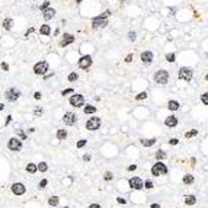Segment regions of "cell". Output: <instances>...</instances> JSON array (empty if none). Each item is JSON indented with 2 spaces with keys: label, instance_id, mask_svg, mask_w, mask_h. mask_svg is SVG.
<instances>
[{
  "label": "cell",
  "instance_id": "obj_1",
  "mask_svg": "<svg viewBox=\"0 0 208 208\" xmlns=\"http://www.w3.org/2000/svg\"><path fill=\"white\" fill-rule=\"evenodd\" d=\"M169 170H167V166L162 162H157L156 164H153L151 167V175L153 176H160V175H166Z\"/></svg>",
  "mask_w": 208,
  "mask_h": 208
},
{
  "label": "cell",
  "instance_id": "obj_2",
  "mask_svg": "<svg viewBox=\"0 0 208 208\" xmlns=\"http://www.w3.org/2000/svg\"><path fill=\"white\" fill-rule=\"evenodd\" d=\"M178 76H179L181 80L191 82L192 77H194V71H192V69H189V67H181V69H179V73H178Z\"/></svg>",
  "mask_w": 208,
  "mask_h": 208
},
{
  "label": "cell",
  "instance_id": "obj_3",
  "mask_svg": "<svg viewBox=\"0 0 208 208\" xmlns=\"http://www.w3.org/2000/svg\"><path fill=\"white\" fill-rule=\"evenodd\" d=\"M169 80V73L166 70H159L156 71V74H154V82L159 83V84H166Z\"/></svg>",
  "mask_w": 208,
  "mask_h": 208
},
{
  "label": "cell",
  "instance_id": "obj_4",
  "mask_svg": "<svg viewBox=\"0 0 208 208\" xmlns=\"http://www.w3.org/2000/svg\"><path fill=\"white\" fill-rule=\"evenodd\" d=\"M47 71H48V63L47 61H39V63H37L33 66V73L38 74V76H42Z\"/></svg>",
  "mask_w": 208,
  "mask_h": 208
},
{
  "label": "cell",
  "instance_id": "obj_5",
  "mask_svg": "<svg viewBox=\"0 0 208 208\" xmlns=\"http://www.w3.org/2000/svg\"><path fill=\"white\" fill-rule=\"evenodd\" d=\"M5 96H6V99L9 100V102H15V100H18V99L21 98V92L18 90V89H15V88H10V89H7L5 92Z\"/></svg>",
  "mask_w": 208,
  "mask_h": 208
},
{
  "label": "cell",
  "instance_id": "obj_6",
  "mask_svg": "<svg viewBox=\"0 0 208 208\" xmlns=\"http://www.w3.org/2000/svg\"><path fill=\"white\" fill-rule=\"evenodd\" d=\"M100 118H90V120L86 122V130H89V131H96V130H99V127H100Z\"/></svg>",
  "mask_w": 208,
  "mask_h": 208
},
{
  "label": "cell",
  "instance_id": "obj_7",
  "mask_svg": "<svg viewBox=\"0 0 208 208\" xmlns=\"http://www.w3.org/2000/svg\"><path fill=\"white\" fill-rule=\"evenodd\" d=\"M7 148L12 150V151H19L21 148H22V141L19 140V138H10L9 141H7Z\"/></svg>",
  "mask_w": 208,
  "mask_h": 208
},
{
  "label": "cell",
  "instance_id": "obj_8",
  "mask_svg": "<svg viewBox=\"0 0 208 208\" xmlns=\"http://www.w3.org/2000/svg\"><path fill=\"white\" fill-rule=\"evenodd\" d=\"M108 25V19L106 18H102V16H96L93 19L92 22V28L93 29H98V28H105Z\"/></svg>",
  "mask_w": 208,
  "mask_h": 208
},
{
  "label": "cell",
  "instance_id": "obj_9",
  "mask_svg": "<svg viewBox=\"0 0 208 208\" xmlns=\"http://www.w3.org/2000/svg\"><path fill=\"white\" fill-rule=\"evenodd\" d=\"M83 104H84V98L82 95H73L70 98V105L74 108H80V106H83Z\"/></svg>",
  "mask_w": 208,
  "mask_h": 208
},
{
  "label": "cell",
  "instance_id": "obj_10",
  "mask_svg": "<svg viewBox=\"0 0 208 208\" xmlns=\"http://www.w3.org/2000/svg\"><path fill=\"white\" fill-rule=\"evenodd\" d=\"M92 63H93V60H92V57H90V55H83L82 58L79 60V67H80V69H84V70H88L89 67L92 66Z\"/></svg>",
  "mask_w": 208,
  "mask_h": 208
},
{
  "label": "cell",
  "instance_id": "obj_11",
  "mask_svg": "<svg viewBox=\"0 0 208 208\" xmlns=\"http://www.w3.org/2000/svg\"><path fill=\"white\" fill-rule=\"evenodd\" d=\"M63 121H64V124L66 125H74L77 121V116L73 114V112H66L64 116H63Z\"/></svg>",
  "mask_w": 208,
  "mask_h": 208
},
{
  "label": "cell",
  "instance_id": "obj_12",
  "mask_svg": "<svg viewBox=\"0 0 208 208\" xmlns=\"http://www.w3.org/2000/svg\"><path fill=\"white\" fill-rule=\"evenodd\" d=\"M130 186H131L132 189H143V186H144V183H143V181L140 179V178H137V176H134V178H131L130 179Z\"/></svg>",
  "mask_w": 208,
  "mask_h": 208
},
{
  "label": "cell",
  "instance_id": "obj_13",
  "mask_svg": "<svg viewBox=\"0 0 208 208\" xmlns=\"http://www.w3.org/2000/svg\"><path fill=\"white\" fill-rule=\"evenodd\" d=\"M26 191V188L23 183H13L12 185V192L15 194V195H23Z\"/></svg>",
  "mask_w": 208,
  "mask_h": 208
},
{
  "label": "cell",
  "instance_id": "obj_14",
  "mask_svg": "<svg viewBox=\"0 0 208 208\" xmlns=\"http://www.w3.org/2000/svg\"><path fill=\"white\" fill-rule=\"evenodd\" d=\"M141 61L144 64H150L153 61V53L151 51H144L141 53Z\"/></svg>",
  "mask_w": 208,
  "mask_h": 208
},
{
  "label": "cell",
  "instance_id": "obj_15",
  "mask_svg": "<svg viewBox=\"0 0 208 208\" xmlns=\"http://www.w3.org/2000/svg\"><path fill=\"white\" fill-rule=\"evenodd\" d=\"M74 41V37L71 35V33H64L63 35V39H61V42H60V45L61 47H67L69 44H71Z\"/></svg>",
  "mask_w": 208,
  "mask_h": 208
},
{
  "label": "cell",
  "instance_id": "obj_16",
  "mask_svg": "<svg viewBox=\"0 0 208 208\" xmlns=\"http://www.w3.org/2000/svg\"><path fill=\"white\" fill-rule=\"evenodd\" d=\"M164 125L166 127H176L178 125V118L175 115H169L164 120Z\"/></svg>",
  "mask_w": 208,
  "mask_h": 208
},
{
  "label": "cell",
  "instance_id": "obj_17",
  "mask_svg": "<svg viewBox=\"0 0 208 208\" xmlns=\"http://www.w3.org/2000/svg\"><path fill=\"white\" fill-rule=\"evenodd\" d=\"M44 19H47V21H49V19H53V18L55 16V10L54 9H51V7H48V9H45L44 10Z\"/></svg>",
  "mask_w": 208,
  "mask_h": 208
},
{
  "label": "cell",
  "instance_id": "obj_18",
  "mask_svg": "<svg viewBox=\"0 0 208 208\" xmlns=\"http://www.w3.org/2000/svg\"><path fill=\"white\" fill-rule=\"evenodd\" d=\"M140 141H141V144L144 146V147H151L157 140H156V138H141Z\"/></svg>",
  "mask_w": 208,
  "mask_h": 208
},
{
  "label": "cell",
  "instance_id": "obj_19",
  "mask_svg": "<svg viewBox=\"0 0 208 208\" xmlns=\"http://www.w3.org/2000/svg\"><path fill=\"white\" fill-rule=\"evenodd\" d=\"M185 204L186 205H194V204H197V197H194V195H186Z\"/></svg>",
  "mask_w": 208,
  "mask_h": 208
},
{
  "label": "cell",
  "instance_id": "obj_20",
  "mask_svg": "<svg viewBox=\"0 0 208 208\" xmlns=\"http://www.w3.org/2000/svg\"><path fill=\"white\" fill-rule=\"evenodd\" d=\"M167 108H169L170 111H178L179 109V102H178V100H169Z\"/></svg>",
  "mask_w": 208,
  "mask_h": 208
},
{
  "label": "cell",
  "instance_id": "obj_21",
  "mask_svg": "<svg viewBox=\"0 0 208 208\" xmlns=\"http://www.w3.org/2000/svg\"><path fill=\"white\" fill-rule=\"evenodd\" d=\"M194 181H195V178H194L192 175L183 176V183H185V185H191V183H194Z\"/></svg>",
  "mask_w": 208,
  "mask_h": 208
},
{
  "label": "cell",
  "instance_id": "obj_22",
  "mask_svg": "<svg viewBox=\"0 0 208 208\" xmlns=\"http://www.w3.org/2000/svg\"><path fill=\"white\" fill-rule=\"evenodd\" d=\"M57 138L61 140V141H63V140H66L67 138V131L66 130H58V131H57Z\"/></svg>",
  "mask_w": 208,
  "mask_h": 208
},
{
  "label": "cell",
  "instance_id": "obj_23",
  "mask_svg": "<svg viewBox=\"0 0 208 208\" xmlns=\"http://www.w3.org/2000/svg\"><path fill=\"white\" fill-rule=\"evenodd\" d=\"M12 26H13V21H12V19H5V21H3V28H5L6 31L12 29Z\"/></svg>",
  "mask_w": 208,
  "mask_h": 208
},
{
  "label": "cell",
  "instance_id": "obj_24",
  "mask_svg": "<svg viewBox=\"0 0 208 208\" xmlns=\"http://www.w3.org/2000/svg\"><path fill=\"white\" fill-rule=\"evenodd\" d=\"M58 202H60V198H58V197H51L48 199V204L51 205V207H57V205H58Z\"/></svg>",
  "mask_w": 208,
  "mask_h": 208
},
{
  "label": "cell",
  "instance_id": "obj_25",
  "mask_svg": "<svg viewBox=\"0 0 208 208\" xmlns=\"http://www.w3.org/2000/svg\"><path fill=\"white\" fill-rule=\"evenodd\" d=\"M84 114L88 115V114H95L96 112V106H92V105H88V106H84Z\"/></svg>",
  "mask_w": 208,
  "mask_h": 208
},
{
  "label": "cell",
  "instance_id": "obj_26",
  "mask_svg": "<svg viewBox=\"0 0 208 208\" xmlns=\"http://www.w3.org/2000/svg\"><path fill=\"white\" fill-rule=\"evenodd\" d=\"M38 170V166L37 164H33V163H29L26 166V172H29V173H35Z\"/></svg>",
  "mask_w": 208,
  "mask_h": 208
},
{
  "label": "cell",
  "instance_id": "obj_27",
  "mask_svg": "<svg viewBox=\"0 0 208 208\" xmlns=\"http://www.w3.org/2000/svg\"><path fill=\"white\" fill-rule=\"evenodd\" d=\"M39 32L42 33V35H49L51 29H49L48 25H42V26H41V29H39Z\"/></svg>",
  "mask_w": 208,
  "mask_h": 208
},
{
  "label": "cell",
  "instance_id": "obj_28",
  "mask_svg": "<svg viewBox=\"0 0 208 208\" xmlns=\"http://www.w3.org/2000/svg\"><path fill=\"white\" fill-rule=\"evenodd\" d=\"M156 159H159V160L166 159V153H164L163 150H157L156 151Z\"/></svg>",
  "mask_w": 208,
  "mask_h": 208
},
{
  "label": "cell",
  "instance_id": "obj_29",
  "mask_svg": "<svg viewBox=\"0 0 208 208\" xmlns=\"http://www.w3.org/2000/svg\"><path fill=\"white\" fill-rule=\"evenodd\" d=\"M47 169H48V164L45 163V162H41V163L38 164V170H39V172H47Z\"/></svg>",
  "mask_w": 208,
  "mask_h": 208
},
{
  "label": "cell",
  "instance_id": "obj_30",
  "mask_svg": "<svg viewBox=\"0 0 208 208\" xmlns=\"http://www.w3.org/2000/svg\"><path fill=\"white\" fill-rule=\"evenodd\" d=\"M77 79H79V74H77V73H70V74H69V82H76Z\"/></svg>",
  "mask_w": 208,
  "mask_h": 208
},
{
  "label": "cell",
  "instance_id": "obj_31",
  "mask_svg": "<svg viewBox=\"0 0 208 208\" xmlns=\"http://www.w3.org/2000/svg\"><path fill=\"white\" fill-rule=\"evenodd\" d=\"M197 134H198L197 130H192V131H188V132H186V134H185V137H186V138H191V137H195Z\"/></svg>",
  "mask_w": 208,
  "mask_h": 208
},
{
  "label": "cell",
  "instance_id": "obj_32",
  "mask_svg": "<svg viewBox=\"0 0 208 208\" xmlns=\"http://www.w3.org/2000/svg\"><path fill=\"white\" fill-rule=\"evenodd\" d=\"M112 178H114V175L111 173V172H105V175H104V181H112Z\"/></svg>",
  "mask_w": 208,
  "mask_h": 208
},
{
  "label": "cell",
  "instance_id": "obj_33",
  "mask_svg": "<svg viewBox=\"0 0 208 208\" xmlns=\"http://www.w3.org/2000/svg\"><path fill=\"white\" fill-rule=\"evenodd\" d=\"M146 98H147V93H146V92L138 93L137 96H135V99H137V100H141V99H146Z\"/></svg>",
  "mask_w": 208,
  "mask_h": 208
},
{
  "label": "cell",
  "instance_id": "obj_34",
  "mask_svg": "<svg viewBox=\"0 0 208 208\" xmlns=\"http://www.w3.org/2000/svg\"><path fill=\"white\" fill-rule=\"evenodd\" d=\"M201 100H202L204 105H208V92H205L202 96H201Z\"/></svg>",
  "mask_w": 208,
  "mask_h": 208
},
{
  "label": "cell",
  "instance_id": "obj_35",
  "mask_svg": "<svg viewBox=\"0 0 208 208\" xmlns=\"http://www.w3.org/2000/svg\"><path fill=\"white\" fill-rule=\"evenodd\" d=\"M166 60L169 61V63H175V54L172 53V54H167L166 55Z\"/></svg>",
  "mask_w": 208,
  "mask_h": 208
},
{
  "label": "cell",
  "instance_id": "obj_36",
  "mask_svg": "<svg viewBox=\"0 0 208 208\" xmlns=\"http://www.w3.org/2000/svg\"><path fill=\"white\" fill-rule=\"evenodd\" d=\"M128 39H130V41H135V39H137V33L135 32H128Z\"/></svg>",
  "mask_w": 208,
  "mask_h": 208
},
{
  "label": "cell",
  "instance_id": "obj_37",
  "mask_svg": "<svg viewBox=\"0 0 208 208\" xmlns=\"http://www.w3.org/2000/svg\"><path fill=\"white\" fill-rule=\"evenodd\" d=\"M48 6H49V2H48V0H45L44 3H42V5H41V7H39V9H41V10L44 12L45 9H48Z\"/></svg>",
  "mask_w": 208,
  "mask_h": 208
},
{
  "label": "cell",
  "instance_id": "obj_38",
  "mask_svg": "<svg viewBox=\"0 0 208 208\" xmlns=\"http://www.w3.org/2000/svg\"><path fill=\"white\" fill-rule=\"evenodd\" d=\"M86 140H79V143H77V147L79 148H82V147H84V146H86Z\"/></svg>",
  "mask_w": 208,
  "mask_h": 208
},
{
  "label": "cell",
  "instance_id": "obj_39",
  "mask_svg": "<svg viewBox=\"0 0 208 208\" xmlns=\"http://www.w3.org/2000/svg\"><path fill=\"white\" fill-rule=\"evenodd\" d=\"M42 112H44V111H42V108H35V111H33V114H35V115H42Z\"/></svg>",
  "mask_w": 208,
  "mask_h": 208
},
{
  "label": "cell",
  "instance_id": "obj_40",
  "mask_svg": "<svg viewBox=\"0 0 208 208\" xmlns=\"http://www.w3.org/2000/svg\"><path fill=\"white\" fill-rule=\"evenodd\" d=\"M144 185H146V189H151V188H153V182H151V181H146V183H144Z\"/></svg>",
  "mask_w": 208,
  "mask_h": 208
},
{
  "label": "cell",
  "instance_id": "obj_41",
  "mask_svg": "<svg viewBox=\"0 0 208 208\" xmlns=\"http://www.w3.org/2000/svg\"><path fill=\"white\" fill-rule=\"evenodd\" d=\"M47 183H48V181H47V179H42V181L39 182V188H41V189H42V188H45V186H47Z\"/></svg>",
  "mask_w": 208,
  "mask_h": 208
},
{
  "label": "cell",
  "instance_id": "obj_42",
  "mask_svg": "<svg viewBox=\"0 0 208 208\" xmlns=\"http://www.w3.org/2000/svg\"><path fill=\"white\" fill-rule=\"evenodd\" d=\"M33 98L37 99V100H39V99L42 98V93H41V92H35V93H33Z\"/></svg>",
  "mask_w": 208,
  "mask_h": 208
},
{
  "label": "cell",
  "instance_id": "obj_43",
  "mask_svg": "<svg viewBox=\"0 0 208 208\" xmlns=\"http://www.w3.org/2000/svg\"><path fill=\"white\" fill-rule=\"evenodd\" d=\"M178 143H179V140H178V138H172V140H169V144H170V146H176Z\"/></svg>",
  "mask_w": 208,
  "mask_h": 208
},
{
  "label": "cell",
  "instance_id": "obj_44",
  "mask_svg": "<svg viewBox=\"0 0 208 208\" xmlns=\"http://www.w3.org/2000/svg\"><path fill=\"white\" fill-rule=\"evenodd\" d=\"M73 92H74L73 89H66V90H63V92H61V95H69V93H73Z\"/></svg>",
  "mask_w": 208,
  "mask_h": 208
},
{
  "label": "cell",
  "instance_id": "obj_45",
  "mask_svg": "<svg viewBox=\"0 0 208 208\" xmlns=\"http://www.w3.org/2000/svg\"><path fill=\"white\" fill-rule=\"evenodd\" d=\"M116 201H118V204H125L127 202V199H124L122 197H118L116 198Z\"/></svg>",
  "mask_w": 208,
  "mask_h": 208
},
{
  "label": "cell",
  "instance_id": "obj_46",
  "mask_svg": "<svg viewBox=\"0 0 208 208\" xmlns=\"http://www.w3.org/2000/svg\"><path fill=\"white\" fill-rule=\"evenodd\" d=\"M131 61H132V54H128L125 57V63H131Z\"/></svg>",
  "mask_w": 208,
  "mask_h": 208
},
{
  "label": "cell",
  "instance_id": "obj_47",
  "mask_svg": "<svg viewBox=\"0 0 208 208\" xmlns=\"http://www.w3.org/2000/svg\"><path fill=\"white\" fill-rule=\"evenodd\" d=\"M18 134H19V137L22 138V140H25V138H26V135H25V134H23V132L21 131V130H18Z\"/></svg>",
  "mask_w": 208,
  "mask_h": 208
},
{
  "label": "cell",
  "instance_id": "obj_48",
  "mask_svg": "<svg viewBox=\"0 0 208 208\" xmlns=\"http://www.w3.org/2000/svg\"><path fill=\"white\" fill-rule=\"evenodd\" d=\"M90 159H92V157H90V154H84V156H83V160H84V162H89Z\"/></svg>",
  "mask_w": 208,
  "mask_h": 208
},
{
  "label": "cell",
  "instance_id": "obj_49",
  "mask_svg": "<svg viewBox=\"0 0 208 208\" xmlns=\"http://www.w3.org/2000/svg\"><path fill=\"white\" fill-rule=\"evenodd\" d=\"M2 69H3L5 71H7V70H9V66H7L6 63H2Z\"/></svg>",
  "mask_w": 208,
  "mask_h": 208
},
{
  "label": "cell",
  "instance_id": "obj_50",
  "mask_svg": "<svg viewBox=\"0 0 208 208\" xmlns=\"http://www.w3.org/2000/svg\"><path fill=\"white\" fill-rule=\"evenodd\" d=\"M135 169H137V164H131V166L128 167V170H130V172H132V170H135Z\"/></svg>",
  "mask_w": 208,
  "mask_h": 208
},
{
  "label": "cell",
  "instance_id": "obj_51",
  "mask_svg": "<svg viewBox=\"0 0 208 208\" xmlns=\"http://www.w3.org/2000/svg\"><path fill=\"white\" fill-rule=\"evenodd\" d=\"M89 208H100V205H99V204H90Z\"/></svg>",
  "mask_w": 208,
  "mask_h": 208
},
{
  "label": "cell",
  "instance_id": "obj_52",
  "mask_svg": "<svg viewBox=\"0 0 208 208\" xmlns=\"http://www.w3.org/2000/svg\"><path fill=\"white\" fill-rule=\"evenodd\" d=\"M150 208H160V205L159 204H151V207Z\"/></svg>",
  "mask_w": 208,
  "mask_h": 208
},
{
  "label": "cell",
  "instance_id": "obj_53",
  "mask_svg": "<svg viewBox=\"0 0 208 208\" xmlns=\"http://www.w3.org/2000/svg\"><path fill=\"white\" fill-rule=\"evenodd\" d=\"M10 121H12V116H7V120H6V124H5V125H7V124H9Z\"/></svg>",
  "mask_w": 208,
  "mask_h": 208
},
{
  "label": "cell",
  "instance_id": "obj_54",
  "mask_svg": "<svg viewBox=\"0 0 208 208\" xmlns=\"http://www.w3.org/2000/svg\"><path fill=\"white\" fill-rule=\"evenodd\" d=\"M205 80H208V74H207V76H205Z\"/></svg>",
  "mask_w": 208,
  "mask_h": 208
},
{
  "label": "cell",
  "instance_id": "obj_55",
  "mask_svg": "<svg viewBox=\"0 0 208 208\" xmlns=\"http://www.w3.org/2000/svg\"><path fill=\"white\" fill-rule=\"evenodd\" d=\"M76 2H77V3H80V2H82V0H76Z\"/></svg>",
  "mask_w": 208,
  "mask_h": 208
},
{
  "label": "cell",
  "instance_id": "obj_56",
  "mask_svg": "<svg viewBox=\"0 0 208 208\" xmlns=\"http://www.w3.org/2000/svg\"><path fill=\"white\" fill-rule=\"evenodd\" d=\"M64 208H69V207H64Z\"/></svg>",
  "mask_w": 208,
  "mask_h": 208
}]
</instances>
